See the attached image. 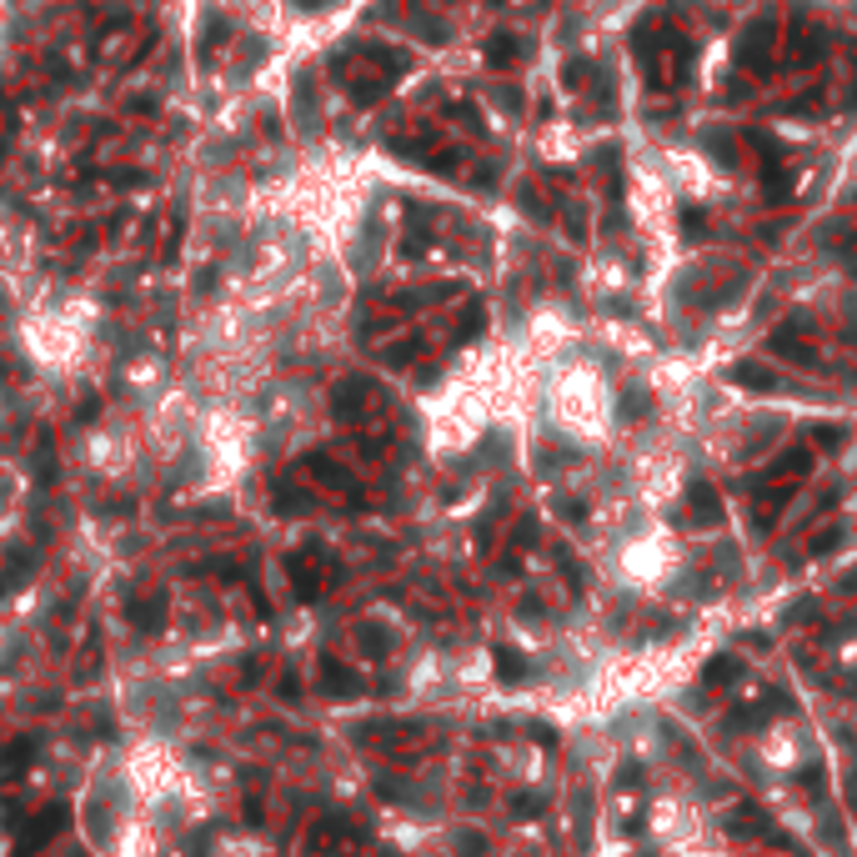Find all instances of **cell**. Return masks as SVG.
<instances>
[{
  "label": "cell",
  "mask_w": 857,
  "mask_h": 857,
  "mask_svg": "<svg viewBox=\"0 0 857 857\" xmlns=\"http://www.w3.org/2000/svg\"><path fill=\"white\" fill-rule=\"evenodd\" d=\"M692 56H697V46L667 16H652L637 31V61H642L652 91H677L687 81V71H692Z\"/></svg>",
  "instance_id": "1"
},
{
  "label": "cell",
  "mask_w": 857,
  "mask_h": 857,
  "mask_svg": "<svg viewBox=\"0 0 857 857\" xmlns=\"http://www.w3.org/2000/svg\"><path fill=\"white\" fill-rule=\"evenodd\" d=\"M777 36H782L777 16H757V21L742 31V41H737V66H742V71H772V61H777Z\"/></svg>",
  "instance_id": "2"
},
{
  "label": "cell",
  "mask_w": 857,
  "mask_h": 857,
  "mask_svg": "<svg viewBox=\"0 0 857 857\" xmlns=\"http://www.w3.org/2000/svg\"><path fill=\"white\" fill-rule=\"evenodd\" d=\"M376 406H381V391H376V381H366V376H346V381L331 391L336 421H361V416L376 411Z\"/></svg>",
  "instance_id": "3"
},
{
  "label": "cell",
  "mask_w": 857,
  "mask_h": 857,
  "mask_svg": "<svg viewBox=\"0 0 857 857\" xmlns=\"http://www.w3.org/2000/svg\"><path fill=\"white\" fill-rule=\"evenodd\" d=\"M777 356H787V361H797V366H812L817 361V346H812V336H807V321L802 316H792V321H782L777 331H772V341H767Z\"/></svg>",
  "instance_id": "4"
},
{
  "label": "cell",
  "mask_w": 857,
  "mask_h": 857,
  "mask_svg": "<svg viewBox=\"0 0 857 857\" xmlns=\"http://www.w3.org/2000/svg\"><path fill=\"white\" fill-rule=\"evenodd\" d=\"M822 56V31H812L807 21H792V41L782 51V66H807Z\"/></svg>",
  "instance_id": "5"
},
{
  "label": "cell",
  "mask_w": 857,
  "mask_h": 857,
  "mask_svg": "<svg viewBox=\"0 0 857 857\" xmlns=\"http://www.w3.org/2000/svg\"><path fill=\"white\" fill-rule=\"evenodd\" d=\"M346 91H351L356 106H376V101L391 91V71H381V66H376V71H356V76L346 81Z\"/></svg>",
  "instance_id": "6"
},
{
  "label": "cell",
  "mask_w": 857,
  "mask_h": 857,
  "mask_svg": "<svg viewBox=\"0 0 857 857\" xmlns=\"http://www.w3.org/2000/svg\"><path fill=\"white\" fill-rule=\"evenodd\" d=\"M126 617L136 622V632H156L161 617H166V592H141V597H131Z\"/></svg>",
  "instance_id": "7"
},
{
  "label": "cell",
  "mask_w": 857,
  "mask_h": 857,
  "mask_svg": "<svg viewBox=\"0 0 857 857\" xmlns=\"http://www.w3.org/2000/svg\"><path fill=\"white\" fill-rule=\"evenodd\" d=\"M61 827H66V807L56 802V807H46V812H41L31 827H26V837H21V852H31V847H46V842H51Z\"/></svg>",
  "instance_id": "8"
},
{
  "label": "cell",
  "mask_w": 857,
  "mask_h": 857,
  "mask_svg": "<svg viewBox=\"0 0 857 857\" xmlns=\"http://www.w3.org/2000/svg\"><path fill=\"white\" fill-rule=\"evenodd\" d=\"M727 381H732V386H747V391H772V386H777V376H772L767 366H757V361H737V366L727 371Z\"/></svg>",
  "instance_id": "9"
},
{
  "label": "cell",
  "mask_w": 857,
  "mask_h": 857,
  "mask_svg": "<svg viewBox=\"0 0 857 857\" xmlns=\"http://www.w3.org/2000/svg\"><path fill=\"white\" fill-rule=\"evenodd\" d=\"M692 517H697V527H717V522H722L717 492H712L707 482H697V487H692Z\"/></svg>",
  "instance_id": "10"
},
{
  "label": "cell",
  "mask_w": 857,
  "mask_h": 857,
  "mask_svg": "<svg viewBox=\"0 0 857 857\" xmlns=\"http://www.w3.org/2000/svg\"><path fill=\"white\" fill-rule=\"evenodd\" d=\"M31 572H36V557H31V552H11V557H6V572H0V592H16Z\"/></svg>",
  "instance_id": "11"
},
{
  "label": "cell",
  "mask_w": 857,
  "mask_h": 857,
  "mask_svg": "<svg viewBox=\"0 0 857 857\" xmlns=\"http://www.w3.org/2000/svg\"><path fill=\"white\" fill-rule=\"evenodd\" d=\"M487 61H492L497 71L517 66V61H522V46H517V36H492V41H487Z\"/></svg>",
  "instance_id": "12"
},
{
  "label": "cell",
  "mask_w": 857,
  "mask_h": 857,
  "mask_svg": "<svg viewBox=\"0 0 857 857\" xmlns=\"http://www.w3.org/2000/svg\"><path fill=\"white\" fill-rule=\"evenodd\" d=\"M306 472H311V477H321V482H326V487H336V492H351V477H346L331 457H306Z\"/></svg>",
  "instance_id": "13"
},
{
  "label": "cell",
  "mask_w": 857,
  "mask_h": 857,
  "mask_svg": "<svg viewBox=\"0 0 857 857\" xmlns=\"http://www.w3.org/2000/svg\"><path fill=\"white\" fill-rule=\"evenodd\" d=\"M291 582H296V597H306V602L321 592V577H316L311 557H291Z\"/></svg>",
  "instance_id": "14"
},
{
  "label": "cell",
  "mask_w": 857,
  "mask_h": 857,
  "mask_svg": "<svg viewBox=\"0 0 857 857\" xmlns=\"http://www.w3.org/2000/svg\"><path fill=\"white\" fill-rule=\"evenodd\" d=\"M36 757V742H26V737H16L11 747H6V757H0V762H6V772H21L26 762Z\"/></svg>",
  "instance_id": "15"
},
{
  "label": "cell",
  "mask_w": 857,
  "mask_h": 857,
  "mask_svg": "<svg viewBox=\"0 0 857 857\" xmlns=\"http://www.w3.org/2000/svg\"><path fill=\"white\" fill-rule=\"evenodd\" d=\"M16 131H21V121H16V106H11V101H0V156L11 151Z\"/></svg>",
  "instance_id": "16"
},
{
  "label": "cell",
  "mask_w": 857,
  "mask_h": 857,
  "mask_svg": "<svg viewBox=\"0 0 857 857\" xmlns=\"http://www.w3.org/2000/svg\"><path fill=\"white\" fill-rule=\"evenodd\" d=\"M416 351H421V336H401L396 346H386V366H406Z\"/></svg>",
  "instance_id": "17"
},
{
  "label": "cell",
  "mask_w": 857,
  "mask_h": 857,
  "mask_svg": "<svg viewBox=\"0 0 857 857\" xmlns=\"http://www.w3.org/2000/svg\"><path fill=\"white\" fill-rule=\"evenodd\" d=\"M497 672H502L507 682H522V677H527V667H522V652L502 647V652H497Z\"/></svg>",
  "instance_id": "18"
},
{
  "label": "cell",
  "mask_w": 857,
  "mask_h": 857,
  "mask_svg": "<svg viewBox=\"0 0 857 857\" xmlns=\"http://www.w3.org/2000/svg\"><path fill=\"white\" fill-rule=\"evenodd\" d=\"M842 437H847V432H842V426H832V421H827V426H812V442H817L822 452H837Z\"/></svg>",
  "instance_id": "19"
},
{
  "label": "cell",
  "mask_w": 857,
  "mask_h": 857,
  "mask_svg": "<svg viewBox=\"0 0 857 857\" xmlns=\"http://www.w3.org/2000/svg\"><path fill=\"white\" fill-rule=\"evenodd\" d=\"M326 687H331V692H356L361 682H356V677H351L346 667H336V662H326Z\"/></svg>",
  "instance_id": "20"
},
{
  "label": "cell",
  "mask_w": 857,
  "mask_h": 857,
  "mask_svg": "<svg viewBox=\"0 0 857 857\" xmlns=\"http://www.w3.org/2000/svg\"><path fill=\"white\" fill-rule=\"evenodd\" d=\"M562 76H567V81H562L567 91H582V86H592V81H587V76H592V66H587V61H567V71H562Z\"/></svg>",
  "instance_id": "21"
},
{
  "label": "cell",
  "mask_w": 857,
  "mask_h": 857,
  "mask_svg": "<svg viewBox=\"0 0 857 857\" xmlns=\"http://www.w3.org/2000/svg\"><path fill=\"white\" fill-rule=\"evenodd\" d=\"M727 677H737V662H732V657H717V662L702 672V682H707V687H717V682H727Z\"/></svg>",
  "instance_id": "22"
},
{
  "label": "cell",
  "mask_w": 857,
  "mask_h": 857,
  "mask_svg": "<svg viewBox=\"0 0 857 857\" xmlns=\"http://www.w3.org/2000/svg\"><path fill=\"white\" fill-rule=\"evenodd\" d=\"M482 326H487V311H482V306H467V321H462V336H457V341H472Z\"/></svg>",
  "instance_id": "23"
},
{
  "label": "cell",
  "mask_w": 857,
  "mask_h": 857,
  "mask_svg": "<svg viewBox=\"0 0 857 857\" xmlns=\"http://www.w3.org/2000/svg\"><path fill=\"white\" fill-rule=\"evenodd\" d=\"M642 411H647V391H637V386H632V391L622 396V416H627V421H637Z\"/></svg>",
  "instance_id": "24"
},
{
  "label": "cell",
  "mask_w": 857,
  "mask_h": 857,
  "mask_svg": "<svg viewBox=\"0 0 857 857\" xmlns=\"http://www.w3.org/2000/svg\"><path fill=\"white\" fill-rule=\"evenodd\" d=\"M452 116H462V121H467V131H477V136L487 131V126H482V116H477V106H467V101H462V106H452Z\"/></svg>",
  "instance_id": "25"
},
{
  "label": "cell",
  "mask_w": 857,
  "mask_h": 857,
  "mask_svg": "<svg viewBox=\"0 0 857 857\" xmlns=\"http://www.w3.org/2000/svg\"><path fill=\"white\" fill-rule=\"evenodd\" d=\"M221 36H226V21H221V16H211V21H206V51H211V46H221Z\"/></svg>",
  "instance_id": "26"
},
{
  "label": "cell",
  "mask_w": 857,
  "mask_h": 857,
  "mask_svg": "<svg viewBox=\"0 0 857 857\" xmlns=\"http://www.w3.org/2000/svg\"><path fill=\"white\" fill-rule=\"evenodd\" d=\"M181 236H186V221L176 216V226H171V241H166V261H176V251H181Z\"/></svg>",
  "instance_id": "27"
},
{
  "label": "cell",
  "mask_w": 857,
  "mask_h": 857,
  "mask_svg": "<svg viewBox=\"0 0 857 857\" xmlns=\"http://www.w3.org/2000/svg\"><path fill=\"white\" fill-rule=\"evenodd\" d=\"M837 542H842V532H837V527H827L822 537H812V552H832Z\"/></svg>",
  "instance_id": "28"
},
{
  "label": "cell",
  "mask_w": 857,
  "mask_h": 857,
  "mask_svg": "<svg viewBox=\"0 0 857 857\" xmlns=\"http://www.w3.org/2000/svg\"><path fill=\"white\" fill-rule=\"evenodd\" d=\"M682 231H707V216L687 206V211H682Z\"/></svg>",
  "instance_id": "29"
},
{
  "label": "cell",
  "mask_w": 857,
  "mask_h": 857,
  "mask_svg": "<svg viewBox=\"0 0 857 857\" xmlns=\"http://www.w3.org/2000/svg\"><path fill=\"white\" fill-rule=\"evenodd\" d=\"M847 101H852V106H857V86H852V96H847Z\"/></svg>",
  "instance_id": "30"
}]
</instances>
